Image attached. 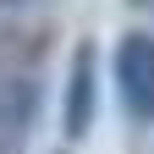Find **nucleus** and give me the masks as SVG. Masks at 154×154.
Segmentation results:
<instances>
[{
    "mask_svg": "<svg viewBox=\"0 0 154 154\" xmlns=\"http://www.w3.org/2000/svg\"><path fill=\"white\" fill-rule=\"evenodd\" d=\"M38 110H44V83L38 72L28 66H6L0 72V154H22L33 127H38Z\"/></svg>",
    "mask_w": 154,
    "mask_h": 154,
    "instance_id": "2",
    "label": "nucleus"
},
{
    "mask_svg": "<svg viewBox=\"0 0 154 154\" xmlns=\"http://www.w3.org/2000/svg\"><path fill=\"white\" fill-rule=\"evenodd\" d=\"M94 110H99V50L83 38V44L72 50V66H66V99H61V132H66L72 143L88 138Z\"/></svg>",
    "mask_w": 154,
    "mask_h": 154,
    "instance_id": "3",
    "label": "nucleus"
},
{
    "mask_svg": "<svg viewBox=\"0 0 154 154\" xmlns=\"http://www.w3.org/2000/svg\"><path fill=\"white\" fill-rule=\"evenodd\" d=\"M110 83L132 127H154V33L132 28L110 50Z\"/></svg>",
    "mask_w": 154,
    "mask_h": 154,
    "instance_id": "1",
    "label": "nucleus"
},
{
    "mask_svg": "<svg viewBox=\"0 0 154 154\" xmlns=\"http://www.w3.org/2000/svg\"><path fill=\"white\" fill-rule=\"evenodd\" d=\"M22 6H33V0H0V11H22Z\"/></svg>",
    "mask_w": 154,
    "mask_h": 154,
    "instance_id": "4",
    "label": "nucleus"
}]
</instances>
